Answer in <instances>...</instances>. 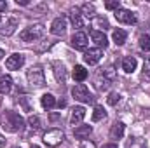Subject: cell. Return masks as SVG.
Masks as SVG:
<instances>
[{"instance_id":"cell-1","label":"cell","mask_w":150,"mask_h":148,"mask_svg":"<svg viewBox=\"0 0 150 148\" xmlns=\"http://www.w3.org/2000/svg\"><path fill=\"white\" fill-rule=\"evenodd\" d=\"M2 127L7 131V132H19L23 131L25 127V120L19 113L16 111H5V117H4V122H2Z\"/></svg>"},{"instance_id":"cell-2","label":"cell","mask_w":150,"mask_h":148,"mask_svg":"<svg viewBox=\"0 0 150 148\" xmlns=\"http://www.w3.org/2000/svg\"><path fill=\"white\" fill-rule=\"evenodd\" d=\"M44 33H45V28H44V25H32V26H28V28H25L21 33H19V37L23 42H33V40H38V38L44 37Z\"/></svg>"},{"instance_id":"cell-3","label":"cell","mask_w":150,"mask_h":148,"mask_svg":"<svg viewBox=\"0 0 150 148\" xmlns=\"http://www.w3.org/2000/svg\"><path fill=\"white\" fill-rule=\"evenodd\" d=\"M26 80L32 87H44L45 85V75H44V70L40 66H32L28 72H26Z\"/></svg>"},{"instance_id":"cell-4","label":"cell","mask_w":150,"mask_h":148,"mask_svg":"<svg viewBox=\"0 0 150 148\" xmlns=\"http://www.w3.org/2000/svg\"><path fill=\"white\" fill-rule=\"evenodd\" d=\"M42 140H44V143H45L47 147H58V145L63 143V140H65V132H63L61 129H49V131L44 132Z\"/></svg>"},{"instance_id":"cell-5","label":"cell","mask_w":150,"mask_h":148,"mask_svg":"<svg viewBox=\"0 0 150 148\" xmlns=\"http://www.w3.org/2000/svg\"><path fill=\"white\" fill-rule=\"evenodd\" d=\"M72 96H74L77 101H80V103H87V105L94 103V96L89 92V89L84 84H77L75 85L74 89H72Z\"/></svg>"},{"instance_id":"cell-6","label":"cell","mask_w":150,"mask_h":148,"mask_svg":"<svg viewBox=\"0 0 150 148\" xmlns=\"http://www.w3.org/2000/svg\"><path fill=\"white\" fill-rule=\"evenodd\" d=\"M18 18H14V16H9V18H5L4 21H0V35H5V37H11L14 32H16V28H18Z\"/></svg>"},{"instance_id":"cell-7","label":"cell","mask_w":150,"mask_h":148,"mask_svg":"<svg viewBox=\"0 0 150 148\" xmlns=\"http://www.w3.org/2000/svg\"><path fill=\"white\" fill-rule=\"evenodd\" d=\"M113 16H115V19L119 23H124V25H136V21H138L134 12H131L129 9H122V7L117 9Z\"/></svg>"},{"instance_id":"cell-8","label":"cell","mask_w":150,"mask_h":148,"mask_svg":"<svg viewBox=\"0 0 150 148\" xmlns=\"http://www.w3.org/2000/svg\"><path fill=\"white\" fill-rule=\"evenodd\" d=\"M70 44H72V47L77 49V51H87L89 38H87V35H86L84 32H77V33H74V37H72V40H70Z\"/></svg>"},{"instance_id":"cell-9","label":"cell","mask_w":150,"mask_h":148,"mask_svg":"<svg viewBox=\"0 0 150 148\" xmlns=\"http://www.w3.org/2000/svg\"><path fill=\"white\" fill-rule=\"evenodd\" d=\"M25 65V56L23 54H11L7 59H5V68L7 70H19L21 66Z\"/></svg>"},{"instance_id":"cell-10","label":"cell","mask_w":150,"mask_h":148,"mask_svg":"<svg viewBox=\"0 0 150 148\" xmlns=\"http://www.w3.org/2000/svg\"><path fill=\"white\" fill-rule=\"evenodd\" d=\"M101 56H103L101 49H98V47H93V49H87V51L84 52V61H86L87 65H91V66H93V65L100 63Z\"/></svg>"},{"instance_id":"cell-11","label":"cell","mask_w":150,"mask_h":148,"mask_svg":"<svg viewBox=\"0 0 150 148\" xmlns=\"http://www.w3.org/2000/svg\"><path fill=\"white\" fill-rule=\"evenodd\" d=\"M67 32V18H56L54 21H52V25H51V33L52 35H63Z\"/></svg>"},{"instance_id":"cell-12","label":"cell","mask_w":150,"mask_h":148,"mask_svg":"<svg viewBox=\"0 0 150 148\" xmlns=\"http://www.w3.org/2000/svg\"><path fill=\"white\" fill-rule=\"evenodd\" d=\"M70 23L74 25V28L77 30H80V28H84V16L80 14V9L79 7H74V9H70Z\"/></svg>"},{"instance_id":"cell-13","label":"cell","mask_w":150,"mask_h":148,"mask_svg":"<svg viewBox=\"0 0 150 148\" xmlns=\"http://www.w3.org/2000/svg\"><path fill=\"white\" fill-rule=\"evenodd\" d=\"M91 38H93V42L96 44V47L98 49H105L107 45H108V38H107V35L103 33V32H100V30H93L91 32Z\"/></svg>"},{"instance_id":"cell-14","label":"cell","mask_w":150,"mask_h":148,"mask_svg":"<svg viewBox=\"0 0 150 148\" xmlns=\"http://www.w3.org/2000/svg\"><path fill=\"white\" fill-rule=\"evenodd\" d=\"M84 117H86V108H84V106H75L74 110H72L70 124H72V125H77V127H79V125L82 124Z\"/></svg>"},{"instance_id":"cell-15","label":"cell","mask_w":150,"mask_h":148,"mask_svg":"<svg viewBox=\"0 0 150 148\" xmlns=\"http://www.w3.org/2000/svg\"><path fill=\"white\" fill-rule=\"evenodd\" d=\"M124 131H126V125L122 122H115V124H112V127H110V138L112 140H122Z\"/></svg>"},{"instance_id":"cell-16","label":"cell","mask_w":150,"mask_h":148,"mask_svg":"<svg viewBox=\"0 0 150 148\" xmlns=\"http://www.w3.org/2000/svg\"><path fill=\"white\" fill-rule=\"evenodd\" d=\"M12 91V78L9 75H0V94H9Z\"/></svg>"},{"instance_id":"cell-17","label":"cell","mask_w":150,"mask_h":148,"mask_svg":"<svg viewBox=\"0 0 150 148\" xmlns=\"http://www.w3.org/2000/svg\"><path fill=\"white\" fill-rule=\"evenodd\" d=\"M91 132H93V127L91 125H79V127L74 129V136L77 140H86V138H89Z\"/></svg>"},{"instance_id":"cell-18","label":"cell","mask_w":150,"mask_h":148,"mask_svg":"<svg viewBox=\"0 0 150 148\" xmlns=\"http://www.w3.org/2000/svg\"><path fill=\"white\" fill-rule=\"evenodd\" d=\"M52 66H54V75H56L58 82L65 84V82H67V70H65V66H63L59 61H54V63H52Z\"/></svg>"},{"instance_id":"cell-19","label":"cell","mask_w":150,"mask_h":148,"mask_svg":"<svg viewBox=\"0 0 150 148\" xmlns=\"http://www.w3.org/2000/svg\"><path fill=\"white\" fill-rule=\"evenodd\" d=\"M136 59L134 58H131V56H127V58H124L122 59V70L126 72V73H133L134 70H136Z\"/></svg>"},{"instance_id":"cell-20","label":"cell","mask_w":150,"mask_h":148,"mask_svg":"<svg viewBox=\"0 0 150 148\" xmlns=\"http://www.w3.org/2000/svg\"><path fill=\"white\" fill-rule=\"evenodd\" d=\"M80 14H82L84 18L91 19V18L96 16V9H94L93 4H82V5H80Z\"/></svg>"},{"instance_id":"cell-21","label":"cell","mask_w":150,"mask_h":148,"mask_svg":"<svg viewBox=\"0 0 150 148\" xmlns=\"http://www.w3.org/2000/svg\"><path fill=\"white\" fill-rule=\"evenodd\" d=\"M40 105H42V108L51 110V108H54V106H56V99H54V96H52V94H44V96L40 98Z\"/></svg>"},{"instance_id":"cell-22","label":"cell","mask_w":150,"mask_h":148,"mask_svg":"<svg viewBox=\"0 0 150 148\" xmlns=\"http://www.w3.org/2000/svg\"><path fill=\"white\" fill-rule=\"evenodd\" d=\"M74 78L77 80V82H84L86 78H87V70L84 68V66H80V65H75L74 68Z\"/></svg>"},{"instance_id":"cell-23","label":"cell","mask_w":150,"mask_h":148,"mask_svg":"<svg viewBox=\"0 0 150 148\" xmlns=\"http://www.w3.org/2000/svg\"><path fill=\"white\" fill-rule=\"evenodd\" d=\"M112 38H113V42H115L117 45H122V44L126 42V38H127V33H126L124 30H120V28H117V30H113V33H112Z\"/></svg>"},{"instance_id":"cell-24","label":"cell","mask_w":150,"mask_h":148,"mask_svg":"<svg viewBox=\"0 0 150 148\" xmlns=\"http://www.w3.org/2000/svg\"><path fill=\"white\" fill-rule=\"evenodd\" d=\"M105 117H107L105 108H103V106H100V105H96V106H94V110H93V120H94V122H100V120H103Z\"/></svg>"},{"instance_id":"cell-25","label":"cell","mask_w":150,"mask_h":148,"mask_svg":"<svg viewBox=\"0 0 150 148\" xmlns=\"http://www.w3.org/2000/svg\"><path fill=\"white\" fill-rule=\"evenodd\" d=\"M126 148H147V143H145V140H142V138H131V140L127 141Z\"/></svg>"},{"instance_id":"cell-26","label":"cell","mask_w":150,"mask_h":148,"mask_svg":"<svg viewBox=\"0 0 150 148\" xmlns=\"http://www.w3.org/2000/svg\"><path fill=\"white\" fill-rule=\"evenodd\" d=\"M142 80L150 82V58H145V61H143V68H142Z\"/></svg>"},{"instance_id":"cell-27","label":"cell","mask_w":150,"mask_h":148,"mask_svg":"<svg viewBox=\"0 0 150 148\" xmlns=\"http://www.w3.org/2000/svg\"><path fill=\"white\" fill-rule=\"evenodd\" d=\"M140 49L149 52L150 51V35H142L140 37Z\"/></svg>"},{"instance_id":"cell-28","label":"cell","mask_w":150,"mask_h":148,"mask_svg":"<svg viewBox=\"0 0 150 148\" xmlns=\"http://www.w3.org/2000/svg\"><path fill=\"white\" fill-rule=\"evenodd\" d=\"M28 125H30L33 131L40 129V118H38L37 115H30V117H28Z\"/></svg>"},{"instance_id":"cell-29","label":"cell","mask_w":150,"mask_h":148,"mask_svg":"<svg viewBox=\"0 0 150 148\" xmlns=\"http://www.w3.org/2000/svg\"><path fill=\"white\" fill-rule=\"evenodd\" d=\"M119 101H120V94H119V92H112V94L107 98V103H108L110 106H115Z\"/></svg>"},{"instance_id":"cell-30","label":"cell","mask_w":150,"mask_h":148,"mask_svg":"<svg viewBox=\"0 0 150 148\" xmlns=\"http://www.w3.org/2000/svg\"><path fill=\"white\" fill-rule=\"evenodd\" d=\"M105 9H108V11H117V9H120V2H119V0H108V2H105Z\"/></svg>"},{"instance_id":"cell-31","label":"cell","mask_w":150,"mask_h":148,"mask_svg":"<svg viewBox=\"0 0 150 148\" xmlns=\"http://www.w3.org/2000/svg\"><path fill=\"white\" fill-rule=\"evenodd\" d=\"M80 148H96V145H94L93 141H87V140H86V141L80 143Z\"/></svg>"},{"instance_id":"cell-32","label":"cell","mask_w":150,"mask_h":148,"mask_svg":"<svg viewBox=\"0 0 150 148\" xmlns=\"http://www.w3.org/2000/svg\"><path fill=\"white\" fill-rule=\"evenodd\" d=\"M7 9V2H4V0H0V12H4Z\"/></svg>"},{"instance_id":"cell-33","label":"cell","mask_w":150,"mask_h":148,"mask_svg":"<svg viewBox=\"0 0 150 148\" xmlns=\"http://www.w3.org/2000/svg\"><path fill=\"white\" fill-rule=\"evenodd\" d=\"M16 4H18V5H28L30 2H28V0H16Z\"/></svg>"},{"instance_id":"cell-34","label":"cell","mask_w":150,"mask_h":148,"mask_svg":"<svg viewBox=\"0 0 150 148\" xmlns=\"http://www.w3.org/2000/svg\"><path fill=\"white\" fill-rule=\"evenodd\" d=\"M4 147H5V138L0 134V148H4Z\"/></svg>"},{"instance_id":"cell-35","label":"cell","mask_w":150,"mask_h":148,"mask_svg":"<svg viewBox=\"0 0 150 148\" xmlns=\"http://www.w3.org/2000/svg\"><path fill=\"white\" fill-rule=\"evenodd\" d=\"M103 148H117L115 143H108V145H103Z\"/></svg>"},{"instance_id":"cell-36","label":"cell","mask_w":150,"mask_h":148,"mask_svg":"<svg viewBox=\"0 0 150 148\" xmlns=\"http://www.w3.org/2000/svg\"><path fill=\"white\" fill-rule=\"evenodd\" d=\"M65 105H67V101H63V99H61V101H59V103H58V106H59V108H63V106H65Z\"/></svg>"},{"instance_id":"cell-37","label":"cell","mask_w":150,"mask_h":148,"mask_svg":"<svg viewBox=\"0 0 150 148\" xmlns=\"http://www.w3.org/2000/svg\"><path fill=\"white\" fill-rule=\"evenodd\" d=\"M4 56H5V52H4V51H2V49H0V59H2V58H4Z\"/></svg>"},{"instance_id":"cell-38","label":"cell","mask_w":150,"mask_h":148,"mask_svg":"<svg viewBox=\"0 0 150 148\" xmlns=\"http://www.w3.org/2000/svg\"><path fill=\"white\" fill-rule=\"evenodd\" d=\"M30 148H40V147H37V145H32V147H30Z\"/></svg>"},{"instance_id":"cell-39","label":"cell","mask_w":150,"mask_h":148,"mask_svg":"<svg viewBox=\"0 0 150 148\" xmlns=\"http://www.w3.org/2000/svg\"><path fill=\"white\" fill-rule=\"evenodd\" d=\"M14 148H19V147H14Z\"/></svg>"},{"instance_id":"cell-40","label":"cell","mask_w":150,"mask_h":148,"mask_svg":"<svg viewBox=\"0 0 150 148\" xmlns=\"http://www.w3.org/2000/svg\"><path fill=\"white\" fill-rule=\"evenodd\" d=\"M0 21H2V18H0Z\"/></svg>"}]
</instances>
